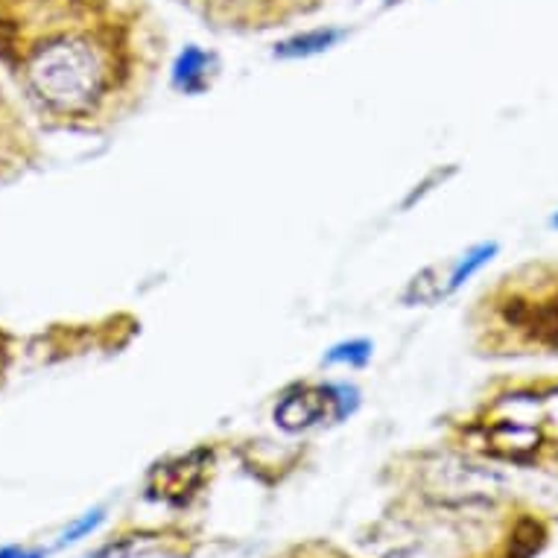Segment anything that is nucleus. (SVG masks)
Here are the masks:
<instances>
[{
    "label": "nucleus",
    "mask_w": 558,
    "mask_h": 558,
    "mask_svg": "<svg viewBox=\"0 0 558 558\" xmlns=\"http://www.w3.org/2000/svg\"><path fill=\"white\" fill-rule=\"evenodd\" d=\"M24 83L50 114L85 120L114 92L109 56L83 33H59L24 56Z\"/></svg>",
    "instance_id": "obj_1"
},
{
    "label": "nucleus",
    "mask_w": 558,
    "mask_h": 558,
    "mask_svg": "<svg viewBox=\"0 0 558 558\" xmlns=\"http://www.w3.org/2000/svg\"><path fill=\"white\" fill-rule=\"evenodd\" d=\"M348 398H357V389L351 386H302L295 392H287L284 401L275 407V424L287 433H302L325 422V415L345 418L354 412L357 403Z\"/></svg>",
    "instance_id": "obj_2"
},
{
    "label": "nucleus",
    "mask_w": 558,
    "mask_h": 558,
    "mask_svg": "<svg viewBox=\"0 0 558 558\" xmlns=\"http://www.w3.org/2000/svg\"><path fill=\"white\" fill-rule=\"evenodd\" d=\"M208 68H211V56L199 50V47H187L173 68V85L184 94H199L208 85Z\"/></svg>",
    "instance_id": "obj_3"
},
{
    "label": "nucleus",
    "mask_w": 558,
    "mask_h": 558,
    "mask_svg": "<svg viewBox=\"0 0 558 558\" xmlns=\"http://www.w3.org/2000/svg\"><path fill=\"white\" fill-rule=\"evenodd\" d=\"M339 38H342L339 29H311V33H302V36H293L281 41V45H275V56L278 59H311V56L330 50Z\"/></svg>",
    "instance_id": "obj_4"
},
{
    "label": "nucleus",
    "mask_w": 558,
    "mask_h": 558,
    "mask_svg": "<svg viewBox=\"0 0 558 558\" xmlns=\"http://www.w3.org/2000/svg\"><path fill=\"white\" fill-rule=\"evenodd\" d=\"M495 255H497V243H483V246H474L468 255L459 257V264L450 269L448 281H445V295L457 293L459 287L468 284V281H471V278H474V275L480 272V269H483V266L488 264Z\"/></svg>",
    "instance_id": "obj_5"
},
{
    "label": "nucleus",
    "mask_w": 558,
    "mask_h": 558,
    "mask_svg": "<svg viewBox=\"0 0 558 558\" xmlns=\"http://www.w3.org/2000/svg\"><path fill=\"white\" fill-rule=\"evenodd\" d=\"M368 360H372V342H366V339L339 342L325 354V363H330V366H366Z\"/></svg>",
    "instance_id": "obj_6"
},
{
    "label": "nucleus",
    "mask_w": 558,
    "mask_h": 558,
    "mask_svg": "<svg viewBox=\"0 0 558 558\" xmlns=\"http://www.w3.org/2000/svg\"><path fill=\"white\" fill-rule=\"evenodd\" d=\"M100 521H102L100 509H97V512H92V514H85L83 521L74 523V530L64 532L59 544H74V541H80V538H83V535H88V532L97 530V526H100Z\"/></svg>",
    "instance_id": "obj_7"
},
{
    "label": "nucleus",
    "mask_w": 558,
    "mask_h": 558,
    "mask_svg": "<svg viewBox=\"0 0 558 558\" xmlns=\"http://www.w3.org/2000/svg\"><path fill=\"white\" fill-rule=\"evenodd\" d=\"M0 558H45V556H41V553H33V549L3 547L0 549Z\"/></svg>",
    "instance_id": "obj_8"
},
{
    "label": "nucleus",
    "mask_w": 558,
    "mask_h": 558,
    "mask_svg": "<svg viewBox=\"0 0 558 558\" xmlns=\"http://www.w3.org/2000/svg\"><path fill=\"white\" fill-rule=\"evenodd\" d=\"M553 226H556V229H558V214H556V217H553Z\"/></svg>",
    "instance_id": "obj_9"
}]
</instances>
